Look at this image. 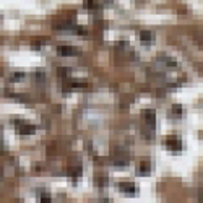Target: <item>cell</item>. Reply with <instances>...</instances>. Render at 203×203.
<instances>
[{
  "label": "cell",
  "mask_w": 203,
  "mask_h": 203,
  "mask_svg": "<svg viewBox=\"0 0 203 203\" xmlns=\"http://www.w3.org/2000/svg\"><path fill=\"white\" fill-rule=\"evenodd\" d=\"M41 198H42V201H50V198H49V195H47V193H46V195L42 193V195H41Z\"/></svg>",
  "instance_id": "cell-8"
},
{
  "label": "cell",
  "mask_w": 203,
  "mask_h": 203,
  "mask_svg": "<svg viewBox=\"0 0 203 203\" xmlns=\"http://www.w3.org/2000/svg\"><path fill=\"white\" fill-rule=\"evenodd\" d=\"M59 52L60 54H65V55H70V54H76L78 50L72 46H59Z\"/></svg>",
  "instance_id": "cell-4"
},
{
  "label": "cell",
  "mask_w": 203,
  "mask_h": 203,
  "mask_svg": "<svg viewBox=\"0 0 203 203\" xmlns=\"http://www.w3.org/2000/svg\"><path fill=\"white\" fill-rule=\"evenodd\" d=\"M150 171V164H148V162H143V164H142V172H148Z\"/></svg>",
  "instance_id": "cell-7"
},
{
  "label": "cell",
  "mask_w": 203,
  "mask_h": 203,
  "mask_svg": "<svg viewBox=\"0 0 203 203\" xmlns=\"http://www.w3.org/2000/svg\"><path fill=\"white\" fill-rule=\"evenodd\" d=\"M16 127L20 128V132L26 135V133H31V132H34V127L33 125H28V123H25L23 120H20V122H16Z\"/></svg>",
  "instance_id": "cell-2"
},
{
  "label": "cell",
  "mask_w": 203,
  "mask_h": 203,
  "mask_svg": "<svg viewBox=\"0 0 203 203\" xmlns=\"http://www.w3.org/2000/svg\"><path fill=\"white\" fill-rule=\"evenodd\" d=\"M153 33H151V31H142V33H140V39H142V41H153Z\"/></svg>",
  "instance_id": "cell-5"
},
{
  "label": "cell",
  "mask_w": 203,
  "mask_h": 203,
  "mask_svg": "<svg viewBox=\"0 0 203 203\" xmlns=\"http://www.w3.org/2000/svg\"><path fill=\"white\" fill-rule=\"evenodd\" d=\"M119 187L122 192H125V193H135V192H137V185L133 182H122Z\"/></svg>",
  "instance_id": "cell-1"
},
{
  "label": "cell",
  "mask_w": 203,
  "mask_h": 203,
  "mask_svg": "<svg viewBox=\"0 0 203 203\" xmlns=\"http://www.w3.org/2000/svg\"><path fill=\"white\" fill-rule=\"evenodd\" d=\"M145 115H146V120L150 122V125H151V127H154V112L151 111V109H148Z\"/></svg>",
  "instance_id": "cell-6"
},
{
  "label": "cell",
  "mask_w": 203,
  "mask_h": 203,
  "mask_svg": "<svg viewBox=\"0 0 203 203\" xmlns=\"http://www.w3.org/2000/svg\"><path fill=\"white\" fill-rule=\"evenodd\" d=\"M167 146H169V150H176V151H179L180 148H182V143H180L179 138H169V140H167Z\"/></svg>",
  "instance_id": "cell-3"
}]
</instances>
